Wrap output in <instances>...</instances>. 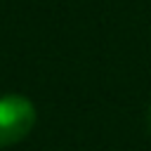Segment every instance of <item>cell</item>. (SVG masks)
<instances>
[{"label":"cell","mask_w":151,"mask_h":151,"mask_svg":"<svg viewBox=\"0 0 151 151\" xmlns=\"http://www.w3.org/2000/svg\"><path fill=\"white\" fill-rule=\"evenodd\" d=\"M35 125V106L21 94L0 97V146L21 142Z\"/></svg>","instance_id":"cell-1"}]
</instances>
